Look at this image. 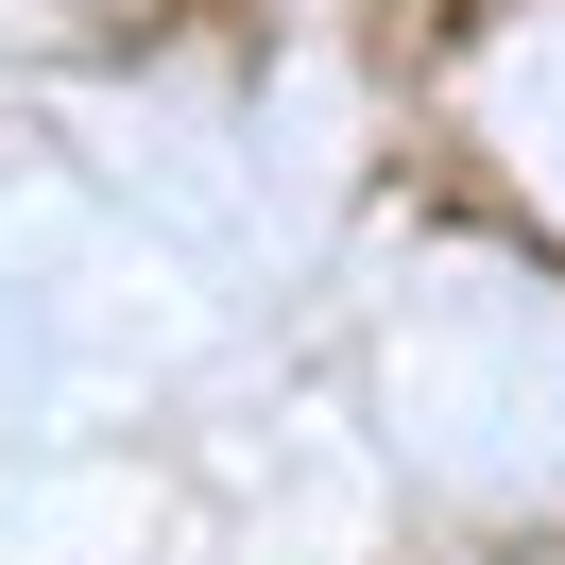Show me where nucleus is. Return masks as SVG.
I'll return each mask as SVG.
<instances>
[]
</instances>
